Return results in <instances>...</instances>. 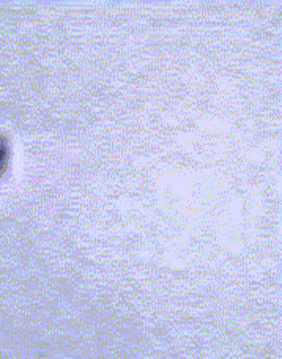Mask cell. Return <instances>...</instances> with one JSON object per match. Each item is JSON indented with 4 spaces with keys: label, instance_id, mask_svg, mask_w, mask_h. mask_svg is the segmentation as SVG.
<instances>
[{
    "label": "cell",
    "instance_id": "1",
    "mask_svg": "<svg viewBox=\"0 0 282 359\" xmlns=\"http://www.w3.org/2000/svg\"><path fill=\"white\" fill-rule=\"evenodd\" d=\"M10 163V142L4 134H0V180H2Z\"/></svg>",
    "mask_w": 282,
    "mask_h": 359
}]
</instances>
